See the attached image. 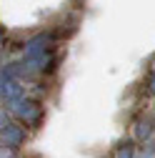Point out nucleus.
Listing matches in <instances>:
<instances>
[{
    "instance_id": "1",
    "label": "nucleus",
    "mask_w": 155,
    "mask_h": 158,
    "mask_svg": "<svg viewBox=\"0 0 155 158\" xmlns=\"http://www.w3.org/2000/svg\"><path fill=\"white\" fill-rule=\"evenodd\" d=\"M3 141H5V146H18V143H20L23 141V133L20 131H18V128H5L3 131Z\"/></svg>"
},
{
    "instance_id": "2",
    "label": "nucleus",
    "mask_w": 155,
    "mask_h": 158,
    "mask_svg": "<svg viewBox=\"0 0 155 158\" xmlns=\"http://www.w3.org/2000/svg\"><path fill=\"white\" fill-rule=\"evenodd\" d=\"M150 135V128H148V123L143 126V123H138V128H135V138L138 141H145V138Z\"/></svg>"
},
{
    "instance_id": "3",
    "label": "nucleus",
    "mask_w": 155,
    "mask_h": 158,
    "mask_svg": "<svg viewBox=\"0 0 155 158\" xmlns=\"http://www.w3.org/2000/svg\"><path fill=\"white\" fill-rule=\"evenodd\" d=\"M118 158H133V146H130V143H125V146L118 151Z\"/></svg>"
},
{
    "instance_id": "4",
    "label": "nucleus",
    "mask_w": 155,
    "mask_h": 158,
    "mask_svg": "<svg viewBox=\"0 0 155 158\" xmlns=\"http://www.w3.org/2000/svg\"><path fill=\"white\" fill-rule=\"evenodd\" d=\"M140 158H155V151H150L148 156H140Z\"/></svg>"
}]
</instances>
